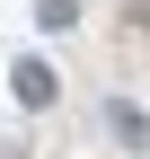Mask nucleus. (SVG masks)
Wrapping results in <instances>:
<instances>
[{
    "instance_id": "nucleus-1",
    "label": "nucleus",
    "mask_w": 150,
    "mask_h": 159,
    "mask_svg": "<svg viewBox=\"0 0 150 159\" xmlns=\"http://www.w3.org/2000/svg\"><path fill=\"white\" fill-rule=\"evenodd\" d=\"M9 89H18V106H53V71H44V62H18Z\"/></svg>"
},
{
    "instance_id": "nucleus-2",
    "label": "nucleus",
    "mask_w": 150,
    "mask_h": 159,
    "mask_svg": "<svg viewBox=\"0 0 150 159\" xmlns=\"http://www.w3.org/2000/svg\"><path fill=\"white\" fill-rule=\"evenodd\" d=\"M115 142H124V150H150V115H141V106H115Z\"/></svg>"
}]
</instances>
